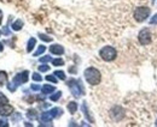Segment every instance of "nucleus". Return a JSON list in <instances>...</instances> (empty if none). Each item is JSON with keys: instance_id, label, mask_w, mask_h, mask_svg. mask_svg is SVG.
<instances>
[{"instance_id": "obj_22", "label": "nucleus", "mask_w": 157, "mask_h": 127, "mask_svg": "<svg viewBox=\"0 0 157 127\" xmlns=\"http://www.w3.org/2000/svg\"><path fill=\"white\" fill-rule=\"evenodd\" d=\"M46 80H48V82H52V83H57V78H56V76L55 74H48V76H46Z\"/></svg>"}, {"instance_id": "obj_7", "label": "nucleus", "mask_w": 157, "mask_h": 127, "mask_svg": "<svg viewBox=\"0 0 157 127\" xmlns=\"http://www.w3.org/2000/svg\"><path fill=\"white\" fill-rule=\"evenodd\" d=\"M28 76H29V72H28V71H23V72L18 73V74H16V76L13 77L12 83H13L16 86L22 85L23 83H27V82H28V78H29Z\"/></svg>"}, {"instance_id": "obj_8", "label": "nucleus", "mask_w": 157, "mask_h": 127, "mask_svg": "<svg viewBox=\"0 0 157 127\" xmlns=\"http://www.w3.org/2000/svg\"><path fill=\"white\" fill-rule=\"evenodd\" d=\"M110 116L115 120V121H120L123 116H124V110L120 106H115L114 108L110 110Z\"/></svg>"}, {"instance_id": "obj_25", "label": "nucleus", "mask_w": 157, "mask_h": 127, "mask_svg": "<svg viewBox=\"0 0 157 127\" xmlns=\"http://www.w3.org/2000/svg\"><path fill=\"white\" fill-rule=\"evenodd\" d=\"M48 70H50V66H47V65H41V66H39L40 72H47Z\"/></svg>"}, {"instance_id": "obj_34", "label": "nucleus", "mask_w": 157, "mask_h": 127, "mask_svg": "<svg viewBox=\"0 0 157 127\" xmlns=\"http://www.w3.org/2000/svg\"><path fill=\"white\" fill-rule=\"evenodd\" d=\"M0 24H1V17H0Z\"/></svg>"}, {"instance_id": "obj_19", "label": "nucleus", "mask_w": 157, "mask_h": 127, "mask_svg": "<svg viewBox=\"0 0 157 127\" xmlns=\"http://www.w3.org/2000/svg\"><path fill=\"white\" fill-rule=\"evenodd\" d=\"M57 78H59V79H62V80H65V73L63 72V71H55V73H53Z\"/></svg>"}, {"instance_id": "obj_16", "label": "nucleus", "mask_w": 157, "mask_h": 127, "mask_svg": "<svg viewBox=\"0 0 157 127\" xmlns=\"http://www.w3.org/2000/svg\"><path fill=\"white\" fill-rule=\"evenodd\" d=\"M27 116H28L29 119H33V120H35V119L38 118V115H36V110H34V109H30V110H28V113H27Z\"/></svg>"}, {"instance_id": "obj_11", "label": "nucleus", "mask_w": 157, "mask_h": 127, "mask_svg": "<svg viewBox=\"0 0 157 127\" xmlns=\"http://www.w3.org/2000/svg\"><path fill=\"white\" fill-rule=\"evenodd\" d=\"M41 91H42L44 95L52 93V92L55 91V86H53V85H48V84H46V85H44V86L41 88Z\"/></svg>"}, {"instance_id": "obj_20", "label": "nucleus", "mask_w": 157, "mask_h": 127, "mask_svg": "<svg viewBox=\"0 0 157 127\" xmlns=\"http://www.w3.org/2000/svg\"><path fill=\"white\" fill-rule=\"evenodd\" d=\"M60 96H62V91H57L56 93H53V95L51 96V101H53V102L58 101L59 98H60Z\"/></svg>"}, {"instance_id": "obj_15", "label": "nucleus", "mask_w": 157, "mask_h": 127, "mask_svg": "<svg viewBox=\"0 0 157 127\" xmlns=\"http://www.w3.org/2000/svg\"><path fill=\"white\" fill-rule=\"evenodd\" d=\"M6 82H7V74L4 71H0V86L6 84Z\"/></svg>"}, {"instance_id": "obj_36", "label": "nucleus", "mask_w": 157, "mask_h": 127, "mask_svg": "<svg viewBox=\"0 0 157 127\" xmlns=\"http://www.w3.org/2000/svg\"><path fill=\"white\" fill-rule=\"evenodd\" d=\"M0 35H1V33H0Z\"/></svg>"}, {"instance_id": "obj_1", "label": "nucleus", "mask_w": 157, "mask_h": 127, "mask_svg": "<svg viewBox=\"0 0 157 127\" xmlns=\"http://www.w3.org/2000/svg\"><path fill=\"white\" fill-rule=\"evenodd\" d=\"M83 76H85V78H86L87 83L91 84V85H98L99 83H100V80H101V74H100V72H99L97 69H94V67H88V69H86Z\"/></svg>"}, {"instance_id": "obj_2", "label": "nucleus", "mask_w": 157, "mask_h": 127, "mask_svg": "<svg viewBox=\"0 0 157 127\" xmlns=\"http://www.w3.org/2000/svg\"><path fill=\"white\" fill-rule=\"evenodd\" d=\"M99 55H100V58H101L104 61H113V60L116 59L117 52H116V49H115L114 47L106 46V47H104V48L100 49Z\"/></svg>"}, {"instance_id": "obj_9", "label": "nucleus", "mask_w": 157, "mask_h": 127, "mask_svg": "<svg viewBox=\"0 0 157 127\" xmlns=\"http://www.w3.org/2000/svg\"><path fill=\"white\" fill-rule=\"evenodd\" d=\"M13 113V107L9 104V102L0 103V115L1 116H10Z\"/></svg>"}, {"instance_id": "obj_14", "label": "nucleus", "mask_w": 157, "mask_h": 127, "mask_svg": "<svg viewBox=\"0 0 157 127\" xmlns=\"http://www.w3.org/2000/svg\"><path fill=\"white\" fill-rule=\"evenodd\" d=\"M68 110H69L71 114H74V113L78 110V103H76V102H69V104H68Z\"/></svg>"}, {"instance_id": "obj_26", "label": "nucleus", "mask_w": 157, "mask_h": 127, "mask_svg": "<svg viewBox=\"0 0 157 127\" xmlns=\"http://www.w3.org/2000/svg\"><path fill=\"white\" fill-rule=\"evenodd\" d=\"M33 79H34V80H35V82H40V80H41V79H42V77H41V76H40L39 73H33Z\"/></svg>"}, {"instance_id": "obj_31", "label": "nucleus", "mask_w": 157, "mask_h": 127, "mask_svg": "<svg viewBox=\"0 0 157 127\" xmlns=\"http://www.w3.org/2000/svg\"><path fill=\"white\" fill-rule=\"evenodd\" d=\"M4 126H7V122H6V121L0 120V127H4Z\"/></svg>"}, {"instance_id": "obj_6", "label": "nucleus", "mask_w": 157, "mask_h": 127, "mask_svg": "<svg viewBox=\"0 0 157 127\" xmlns=\"http://www.w3.org/2000/svg\"><path fill=\"white\" fill-rule=\"evenodd\" d=\"M151 33H150V30L147 29V28H144L143 30H140V33H139V35H138V40H139V42L143 44V46H146V44H150L151 43Z\"/></svg>"}, {"instance_id": "obj_10", "label": "nucleus", "mask_w": 157, "mask_h": 127, "mask_svg": "<svg viewBox=\"0 0 157 127\" xmlns=\"http://www.w3.org/2000/svg\"><path fill=\"white\" fill-rule=\"evenodd\" d=\"M50 52L52 54H56V55H62L64 53V48L60 46V44H52L50 47Z\"/></svg>"}, {"instance_id": "obj_24", "label": "nucleus", "mask_w": 157, "mask_h": 127, "mask_svg": "<svg viewBox=\"0 0 157 127\" xmlns=\"http://www.w3.org/2000/svg\"><path fill=\"white\" fill-rule=\"evenodd\" d=\"M51 60H52V59H51V56H48V55L40 58V62H41V64H42V62H48V61H51Z\"/></svg>"}, {"instance_id": "obj_21", "label": "nucleus", "mask_w": 157, "mask_h": 127, "mask_svg": "<svg viewBox=\"0 0 157 127\" xmlns=\"http://www.w3.org/2000/svg\"><path fill=\"white\" fill-rule=\"evenodd\" d=\"M52 64H53V66H63L64 65V61L62 59H53L52 60Z\"/></svg>"}, {"instance_id": "obj_13", "label": "nucleus", "mask_w": 157, "mask_h": 127, "mask_svg": "<svg viewBox=\"0 0 157 127\" xmlns=\"http://www.w3.org/2000/svg\"><path fill=\"white\" fill-rule=\"evenodd\" d=\"M22 28H23V22H22L21 19H17L16 22L12 23V29H13L15 31H20Z\"/></svg>"}, {"instance_id": "obj_18", "label": "nucleus", "mask_w": 157, "mask_h": 127, "mask_svg": "<svg viewBox=\"0 0 157 127\" xmlns=\"http://www.w3.org/2000/svg\"><path fill=\"white\" fill-rule=\"evenodd\" d=\"M82 110H83L85 115L87 116V119H88L90 121H93V120H92V118H91V115H90V113H88V110H87V106H86V103H82Z\"/></svg>"}, {"instance_id": "obj_12", "label": "nucleus", "mask_w": 157, "mask_h": 127, "mask_svg": "<svg viewBox=\"0 0 157 127\" xmlns=\"http://www.w3.org/2000/svg\"><path fill=\"white\" fill-rule=\"evenodd\" d=\"M35 44H36V40H35L34 37L29 38V41H28V44H27V52H28V53H30V52L33 51V48L35 47Z\"/></svg>"}, {"instance_id": "obj_35", "label": "nucleus", "mask_w": 157, "mask_h": 127, "mask_svg": "<svg viewBox=\"0 0 157 127\" xmlns=\"http://www.w3.org/2000/svg\"><path fill=\"white\" fill-rule=\"evenodd\" d=\"M156 126H157V121H156Z\"/></svg>"}, {"instance_id": "obj_23", "label": "nucleus", "mask_w": 157, "mask_h": 127, "mask_svg": "<svg viewBox=\"0 0 157 127\" xmlns=\"http://www.w3.org/2000/svg\"><path fill=\"white\" fill-rule=\"evenodd\" d=\"M39 37L42 41H46V42H51V41H52V37L47 36V35H45V34H39Z\"/></svg>"}, {"instance_id": "obj_17", "label": "nucleus", "mask_w": 157, "mask_h": 127, "mask_svg": "<svg viewBox=\"0 0 157 127\" xmlns=\"http://www.w3.org/2000/svg\"><path fill=\"white\" fill-rule=\"evenodd\" d=\"M45 51H46V47L41 44V46H39V47H38V49H36V52L34 53V56H39V55L42 54V53H44Z\"/></svg>"}, {"instance_id": "obj_27", "label": "nucleus", "mask_w": 157, "mask_h": 127, "mask_svg": "<svg viewBox=\"0 0 157 127\" xmlns=\"http://www.w3.org/2000/svg\"><path fill=\"white\" fill-rule=\"evenodd\" d=\"M16 88H17V86H16V85H15V84H13L12 82H11V83H10V84L7 85V89H9V90H10V91H11V92H13V91H16Z\"/></svg>"}, {"instance_id": "obj_5", "label": "nucleus", "mask_w": 157, "mask_h": 127, "mask_svg": "<svg viewBox=\"0 0 157 127\" xmlns=\"http://www.w3.org/2000/svg\"><path fill=\"white\" fill-rule=\"evenodd\" d=\"M150 16V9L146 6H139L134 11V19L137 22H144Z\"/></svg>"}, {"instance_id": "obj_30", "label": "nucleus", "mask_w": 157, "mask_h": 127, "mask_svg": "<svg viewBox=\"0 0 157 127\" xmlns=\"http://www.w3.org/2000/svg\"><path fill=\"white\" fill-rule=\"evenodd\" d=\"M150 24H157V13L151 18V20H150Z\"/></svg>"}, {"instance_id": "obj_32", "label": "nucleus", "mask_w": 157, "mask_h": 127, "mask_svg": "<svg viewBox=\"0 0 157 127\" xmlns=\"http://www.w3.org/2000/svg\"><path fill=\"white\" fill-rule=\"evenodd\" d=\"M4 51V46H2V43H0V52H2Z\"/></svg>"}, {"instance_id": "obj_33", "label": "nucleus", "mask_w": 157, "mask_h": 127, "mask_svg": "<svg viewBox=\"0 0 157 127\" xmlns=\"http://www.w3.org/2000/svg\"><path fill=\"white\" fill-rule=\"evenodd\" d=\"M1 13H2V12H1V10H0V16H1Z\"/></svg>"}, {"instance_id": "obj_3", "label": "nucleus", "mask_w": 157, "mask_h": 127, "mask_svg": "<svg viewBox=\"0 0 157 127\" xmlns=\"http://www.w3.org/2000/svg\"><path fill=\"white\" fill-rule=\"evenodd\" d=\"M60 114H63V110L60 108H53L51 110L44 111L41 114V121L42 122H50V121H52V119L60 116Z\"/></svg>"}, {"instance_id": "obj_28", "label": "nucleus", "mask_w": 157, "mask_h": 127, "mask_svg": "<svg viewBox=\"0 0 157 127\" xmlns=\"http://www.w3.org/2000/svg\"><path fill=\"white\" fill-rule=\"evenodd\" d=\"M2 102H9V100L6 96H4V93L0 92V103H2Z\"/></svg>"}, {"instance_id": "obj_29", "label": "nucleus", "mask_w": 157, "mask_h": 127, "mask_svg": "<svg viewBox=\"0 0 157 127\" xmlns=\"http://www.w3.org/2000/svg\"><path fill=\"white\" fill-rule=\"evenodd\" d=\"M32 90H33V91H39V90H41V86H40V85H38V84H33V85H32Z\"/></svg>"}, {"instance_id": "obj_4", "label": "nucleus", "mask_w": 157, "mask_h": 127, "mask_svg": "<svg viewBox=\"0 0 157 127\" xmlns=\"http://www.w3.org/2000/svg\"><path fill=\"white\" fill-rule=\"evenodd\" d=\"M68 86L71 91L73 96L75 97H80L81 95H83V88H82V84L80 80H75V79H71L68 82Z\"/></svg>"}]
</instances>
